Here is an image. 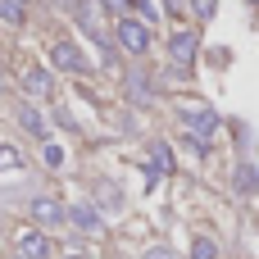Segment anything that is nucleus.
<instances>
[{
	"label": "nucleus",
	"mask_w": 259,
	"mask_h": 259,
	"mask_svg": "<svg viewBox=\"0 0 259 259\" xmlns=\"http://www.w3.org/2000/svg\"><path fill=\"white\" fill-rule=\"evenodd\" d=\"M68 219H73L77 228H87V232H96V228H100V219H96V209H87V205H73V209H68Z\"/></svg>",
	"instance_id": "11"
},
{
	"label": "nucleus",
	"mask_w": 259,
	"mask_h": 259,
	"mask_svg": "<svg viewBox=\"0 0 259 259\" xmlns=\"http://www.w3.org/2000/svg\"><path fill=\"white\" fill-rule=\"evenodd\" d=\"M100 5H105V9H109V14H118V18H123V14H127V9H132V0H100Z\"/></svg>",
	"instance_id": "15"
},
{
	"label": "nucleus",
	"mask_w": 259,
	"mask_h": 259,
	"mask_svg": "<svg viewBox=\"0 0 259 259\" xmlns=\"http://www.w3.org/2000/svg\"><path fill=\"white\" fill-rule=\"evenodd\" d=\"M150 259H168V255H164V250H150Z\"/></svg>",
	"instance_id": "18"
},
{
	"label": "nucleus",
	"mask_w": 259,
	"mask_h": 259,
	"mask_svg": "<svg viewBox=\"0 0 259 259\" xmlns=\"http://www.w3.org/2000/svg\"><path fill=\"white\" fill-rule=\"evenodd\" d=\"M191 259H219V246H214V241H205V237H200V241H196V246H191Z\"/></svg>",
	"instance_id": "13"
},
{
	"label": "nucleus",
	"mask_w": 259,
	"mask_h": 259,
	"mask_svg": "<svg viewBox=\"0 0 259 259\" xmlns=\"http://www.w3.org/2000/svg\"><path fill=\"white\" fill-rule=\"evenodd\" d=\"M50 59H55V68H64V73H87V55H82L73 41H55V46H50Z\"/></svg>",
	"instance_id": "4"
},
{
	"label": "nucleus",
	"mask_w": 259,
	"mask_h": 259,
	"mask_svg": "<svg viewBox=\"0 0 259 259\" xmlns=\"http://www.w3.org/2000/svg\"><path fill=\"white\" fill-rule=\"evenodd\" d=\"M32 219H36V223H46V228H50V223H64V209H59V205H55V200H50V196H41V200H36V205H32Z\"/></svg>",
	"instance_id": "7"
},
{
	"label": "nucleus",
	"mask_w": 259,
	"mask_h": 259,
	"mask_svg": "<svg viewBox=\"0 0 259 259\" xmlns=\"http://www.w3.org/2000/svg\"><path fill=\"white\" fill-rule=\"evenodd\" d=\"M23 91H27L32 100H50V96H55V82H50L46 68H27V73H23Z\"/></svg>",
	"instance_id": "5"
},
{
	"label": "nucleus",
	"mask_w": 259,
	"mask_h": 259,
	"mask_svg": "<svg viewBox=\"0 0 259 259\" xmlns=\"http://www.w3.org/2000/svg\"><path fill=\"white\" fill-rule=\"evenodd\" d=\"M18 164H23V159H18V150H14V146H0V173H14Z\"/></svg>",
	"instance_id": "12"
},
{
	"label": "nucleus",
	"mask_w": 259,
	"mask_h": 259,
	"mask_svg": "<svg viewBox=\"0 0 259 259\" xmlns=\"http://www.w3.org/2000/svg\"><path fill=\"white\" fill-rule=\"evenodd\" d=\"M46 164H64V150L59 146H46Z\"/></svg>",
	"instance_id": "16"
},
{
	"label": "nucleus",
	"mask_w": 259,
	"mask_h": 259,
	"mask_svg": "<svg viewBox=\"0 0 259 259\" xmlns=\"http://www.w3.org/2000/svg\"><path fill=\"white\" fill-rule=\"evenodd\" d=\"M237 187H241V191H255V187H259V173L250 168V164H246V168L237 173Z\"/></svg>",
	"instance_id": "14"
},
{
	"label": "nucleus",
	"mask_w": 259,
	"mask_h": 259,
	"mask_svg": "<svg viewBox=\"0 0 259 259\" xmlns=\"http://www.w3.org/2000/svg\"><path fill=\"white\" fill-rule=\"evenodd\" d=\"M14 259H27V255H14Z\"/></svg>",
	"instance_id": "19"
},
{
	"label": "nucleus",
	"mask_w": 259,
	"mask_h": 259,
	"mask_svg": "<svg viewBox=\"0 0 259 259\" xmlns=\"http://www.w3.org/2000/svg\"><path fill=\"white\" fill-rule=\"evenodd\" d=\"M27 5L32 0H0V23H9V27L27 23Z\"/></svg>",
	"instance_id": "8"
},
{
	"label": "nucleus",
	"mask_w": 259,
	"mask_h": 259,
	"mask_svg": "<svg viewBox=\"0 0 259 259\" xmlns=\"http://www.w3.org/2000/svg\"><path fill=\"white\" fill-rule=\"evenodd\" d=\"M114 27H118V46H123L127 55H146V50H150V27H146L141 18H127V14H123Z\"/></svg>",
	"instance_id": "1"
},
{
	"label": "nucleus",
	"mask_w": 259,
	"mask_h": 259,
	"mask_svg": "<svg viewBox=\"0 0 259 259\" xmlns=\"http://www.w3.org/2000/svg\"><path fill=\"white\" fill-rule=\"evenodd\" d=\"M18 255H27V259H50V246H46V237H41V232H18Z\"/></svg>",
	"instance_id": "6"
},
{
	"label": "nucleus",
	"mask_w": 259,
	"mask_h": 259,
	"mask_svg": "<svg viewBox=\"0 0 259 259\" xmlns=\"http://www.w3.org/2000/svg\"><path fill=\"white\" fill-rule=\"evenodd\" d=\"M182 118H187V127L196 132V141H200V146H209V141H214V132H219V118H214L205 105H182Z\"/></svg>",
	"instance_id": "2"
},
{
	"label": "nucleus",
	"mask_w": 259,
	"mask_h": 259,
	"mask_svg": "<svg viewBox=\"0 0 259 259\" xmlns=\"http://www.w3.org/2000/svg\"><path fill=\"white\" fill-rule=\"evenodd\" d=\"M150 164H155V173H173V155H168V146H164V141H155V146H150Z\"/></svg>",
	"instance_id": "10"
},
{
	"label": "nucleus",
	"mask_w": 259,
	"mask_h": 259,
	"mask_svg": "<svg viewBox=\"0 0 259 259\" xmlns=\"http://www.w3.org/2000/svg\"><path fill=\"white\" fill-rule=\"evenodd\" d=\"M18 118H23V127H27V132H32V137H41V141H46V137H50V132H46V118H41V114H36V109H27V105H23V114H18Z\"/></svg>",
	"instance_id": "9"
},
{
	"label": "nucleus",
	"mask_w": 259,
	"mask_h": 259,
	"mask_svg": "<svg viewBox=\"0 0 259 259\" xmlns=\"http://www.w3.org/2000/svg\"><path fill=\"white\" fill-rule=\"evenodd\" d=\"M196 14H200V18H209V14H214V0H196Z\"/></svg>",
	"instance_id": "17"
},
{
	"label": "nucleus",
	"mask_w": 259,
	"mask_h": 259,
	"mask_svg": "<svg viewBox=\"0 0 259 259\" xmlns=\"http://www.w3.org/2000/svg\"><path fill=\"white\" fill-rule=\"evenodd\" d=\"M255 5H259V0H255Z\"/></svg>",
	"instance_id": "20"
},
{
	"label": "nucleus",
	"mask_w": 259,
	"mask_h": 259,
	"mask_svg": "<svg viewBox=\"0 0 259 259\" xmlns=\"http://www.w3.org/2000/svg\"><path fill=\"white\" fill-rule=\"evenodd\" d=\"M196 55H200V36H196V32H178V36L168 41V59H173L178 68H191Z\"/></svg>",
	"instance_id": "3"
}]
</instances>
